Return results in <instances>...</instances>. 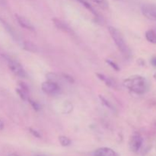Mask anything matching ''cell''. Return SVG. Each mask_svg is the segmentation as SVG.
Segmentation results:
<instances>
[{"label":"cell","mask_w":156,"mask_h":156,"mask_svg":"<svg viewBox=\"0 0 156 156\" xmlns=\"http://www.w3.org/2000/svg\"><path fill=\"white\" fill-rule=\"evenodd\" d=\"M123 85L127 89L138 94H145L149 90V82L143 76H130L123 81Z\"/></svg>","instance_id":"1"},{"label":"cell","mask_w":156,"mask_h":156,"mask_svg":"<svg viewBox=\"0 0 156 156\" xmlns=\"http://www.w3.org/2000/svg\"><path fill=\"white\" fill-rule=\"evenodd\" d=\"M108 30H109L110 34H111L113 41L115 43L116 46L121 53L122 56L126 59H129L131 57L130 49L129 48V47L126 44L122 34L116 27H112V26L108 27Z\"/></svg>","instance_id":"2"},{"label":"cell","mask_w":156,"mask_h":156,"mask_svg":"<svg viewBox=\"0 0 156 156\" xmlns=\"http://www.w3.org/2000/svg\"><path fill=\"white\" fill-rule=\"evenodd\" d=\"M8 65H9V67L11 71L16 76L23 78V79L27 77V73H26L25 70H24L22 66L18 61L15 60V59H9L8 60Z\"/></svg>","instance_id":"3"},{"label":"cell","mask_w":156,"mask_h":156,"mask_svg":"<svg viewBox=\"0 0 156 156\" xmlns=\"http://www.w3.org/2000/svg\"><path fill=\"white\" fill-rule=\"evenodd\" d=\"M142 14L148 19L156 21V5L155 4H144L141 7Z\"/></svg>","instance_id":"4"},{"label":"cell","mask_w":156,"mask_h":156,"mask_svg":"<svg viewBox=\"0 0 156 156\" xmlns=\"http://www.w3.org/2000/svg\"><path fill=\"white\" fill-rule=\"evenodd\" d=\"M143 137L139 133H134L133 135L131 136L130 140L129 142V147L132 152H137L140 151L141 149L142 146H143Z\"/></svg>","instance_id":"5"},{"label":"cell","mask_w":156,"mask_h":156,"mask_svg":"<svg viewBox=\"0 0 156 156\" xmlns=\"http://www.w3.org/2000/svg\"><path fill=\"white\" fill-rule=\"evenodd\" d=\"M41 88H42L44 92L48 94H56V93L59 92V89H60L59 85L56 82L50 80L43 82L42 85H41Z\"/></svg>","instance_id":"6"},{"label":"cell","mask_w":156,"mask_h":156,"mask_svg":"<svg viewBox=\"0 0 156 156\" xmlns=\"http://www.w3.org/2000/svg\"><path fill=\"white\" fill-rule=\"evenodd\" d=\"M53 24H54V25L56 26L58 29H59V30H62V31L66 32V33L69 34H74V32L72 30L71 27H70L66 23L64 22V21H61V20L58 19V18H53Z\"/></svg>","instance_id":"7"},{"label":"cell","mask_w":156,"mask_h":156,"mask_svg":"<svg viewBox=\"0 0 156 156\" xmlns=\"http://www.w3.org/2000/svg\"><path fill=\"white\" fill-rule=\"evenodd\" d=\"M16 19L18 21V24L21 26V27H24V28L27 29V30H31V31H34V27L32 24V23L29 21L27 18H26L25 17L21 16V15H16Z\"/></svg>","instance_id":"8"},{"label":"cell","mask_w":156,"mask_h":156,"mask_svg":"<svg viewBox=\"0 0 156 156\" xmlns=\"http://www.w3.org/2000/svg\"><path fill=\"white\" fill-rule=\"evenodd\" d=\"M94 156H118V154L111 148H99L94 152Z\"/></svg>","instance_id":"9"},{"label":"cell","mask_w":156,"mask_h":156,"mask_svg":"<svg viewBox=\"0 0 156 156\" xmlns=\"http://www.w3.org/2000/svg\"><path fill=\"white\" fill-rule=\"evenodd\" d=\"M145 37L149 43L156 44V27L148 30L146 32Z\"/></svg>","instance_id":"10"},{"label":"cell","mask_w":156,"mask_h":156,"mask_svg":"<svg viewBox=\"0 0 156 156\" xmlns=\"http://www.w3.org/2000/svg\"><path fill=\"white\" fill-rule=\"evenodd\" d=\"M16 92L22 100L27 101L29 99L28 91H27V88L25 85H21L20 88H16Z\"/></svg>","instance_id":"11"},{"label":"cell","mask_w":156,"mask_h":156,"mask_svg":"<svg viewBox=\"0 0 156 156\" xmlns=\"http://www.w3.org/2000/svg\"><path fill=\"white\" fill-rule=\"evenodd\" d=\"M97 76H98L99 79H100L101 80L103 81V82H105V83L108 86L113 87V88H114V87H115V82H114V81L111 79V78L106 77L105 75H102V74H97Z\"/></svg>","instance_id":"12"},{"label":"cell","mask_w":156,"mask_h":156,"mask_svg":"<svg viewBox=\"0 0 156 156\" xmlns=\"http://www.w3.org/2000/svg\"><path fill=\"white\" fill-rule=\"evenodd\" d=\"M24 49L27 50V51L33 52V53L37 52V47L34 44H32L31 42H30V41H25L24 43Z\"/></svg>","instance_id":"13"},{"label":"cell","mask_w":156,"mask_h":156,"mask_svg":"<svg viewBox=\"0 0 156 156\" xmlns=\"http://www.w3.org/2000/svg\"><path fill=\"white\" fill-rule=\"evenodd\" d=\"M59 140L60 144L62 145V146H64V147L70 146V144H71L72 143L71 140H70L69 138H68L67 136H60L59 137Z\"/></svg>","instance_id":"14"},{"label":"cell","mask_w":156,"mask_h":156,"mask_svg":"<svg viewBox=\"0 0 156 156\" xmlns=\"http://www.w3.org/2000/svg\"><path fill=\"white\" fill-rule=\"evenodd\" d=\"M91 1L103 9H107L108 8V2L107 0H91Z\"/></svg>","instance_id":"15"},{"label":"cell","mask_w":156,"mask_h":156,"mask_svg":"<svg viewBox=\"0 0 156 156\" xmlns=\"http://www.w3.org/2000/svg\"><path fill=\"white\" fill-rule=\"evenodd\" d=\"M100 98H101V101L102 103H103L104 105H105V106L107 107V108H109V109L112 110V111H114V110H115V109H114V106H113V105H111V104L110 103V102L108 101L107 100V99H105V98L102 97V96H100Z\"/></svg>","instance_id":"16"},{"label":"cell","mask_w":156,"mask_h":156,"mask_svg":"<svg viewBox=\"0 0 156 156\" xmlns=\"http://www.w3.org/2000/svg\"><path fill=\"white\" fill-rule=\"evenodd\" d=\"M27 101H28L29 103L30 104V105H31L32 108H34V110H35V111H40L41 108H40V105H38V104L37 103V102H35L34 101L31 100V99H30V98H29Z\"/></svg>","instance_id":"17"},{"label":"cell","mask_w":156,"mask_h":156,"mask_svg":"<svg viewBox=\"0 0 156 156\" xmlns=\"http://www.w3.org/2000/svg\"><path fill=\"white\" fill-rule=\"evenodd\" d=\"M106 62H107V63L109 64V65L111 66L113 69H114L115 70H117V71H119V70H120V68H119L118 66H117L115 62H113V61L110 60V59H107Z\"/></svg>","instance_id":"18"},{"label":"cell","mask_w":156,"mask_h":156,"mask_svg":"<svg viewBox=\"0 0 156 156\" xmlns=\"http://www.w3.org/2000/svg\"><path fill=\"white\" fill-rule=\"evenodd\" d=\"M30 132H31V133L33 134V135L34 136H36V137H38V138H40V137H41V135H40V134L38 133L37 132L36 130H34V129H30Z\"/></svg>","instance_id":"19"},{"label":"cell","mask_w":156,"mask_h":156,"mask_svg":"<svg viewBox=\"0 0 156 156\" xmlns=\"http://www.w3.org/2000/svg\"><path fill=\"white\" fill-rule=\"evenodd\" d=\"M151 64H152L153 66L156 67V56H155V57H153L151 59Z\"/></svg>","instance_id":"20"},{"label":"cell","mask_w":156,"mask_h":156,"mask_svg":"<svg viewBox=\"0 0 156 156\" xmlns=\"http://www.w3.org/2000/svg\"><path fill=\"white\" fill-rule=\"evenodd\" d=\"M3 128H4V123L0 120V131L2 130Z\"/></svg>","instance_id":"21"},{"label":"cell","mask_w":156,"mask_h":156,"mask_svg":"<svg viewBox=\"0 0 156 156\" xmlns=\"http://www.w3.org/2000/svg\"><path fill=\"white\" fill-rule=\"evenodd\" d=\"M8 156H20V155H17V154H15V153H12V154H9Z\"/></svg>","instance_id":"22"},{"label":"cell","mask_w":156,"mask_h":156,"mask_svg":"<svg viewBox=\"0 0 156 156\" xmlns=\"http://www.w3.org/2000/svg\"><path fill=\"white\" fill-rule=\"evenodd\" d=\"M153 77H154V79H155V80L156 81V73H155V74H154V76H153Z\"/></svg>","instance_id":"23"},{"label":"cell","mask_w":156,"mask_h":156,"mask_svg":"<svg viewBox=\"0 0 156 156\" xmlns=\"http://www.w3.org/2000/svg\"><path fill=\"white\" fill-rule=\"evenodd\" d=\"M36 156H47V155H36Z\"/></svg>","instance_id":"24"}]
</instances>
